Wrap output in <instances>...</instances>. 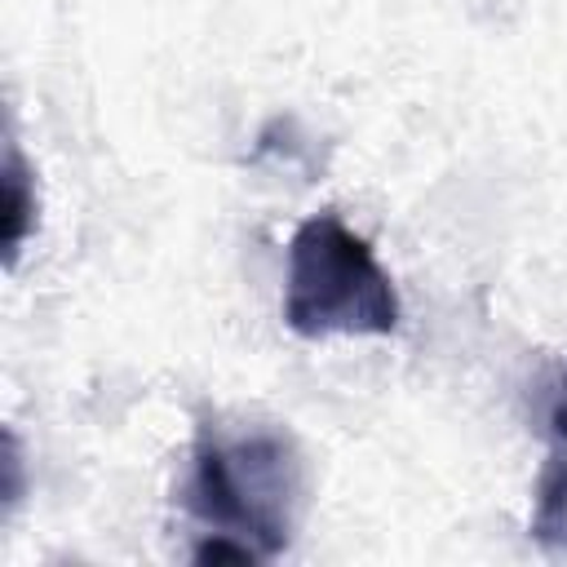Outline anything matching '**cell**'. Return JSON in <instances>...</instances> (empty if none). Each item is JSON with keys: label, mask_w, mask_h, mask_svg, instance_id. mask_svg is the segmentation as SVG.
I'll return each instance as SVG.
<instances>
[{"label": "cell", "mask_w": 567, "mask_h": 567, "mask_svg": "<svg viewBox=\"0 0 567 567\" xmlns=\"http://www.w3.org/2000/svg\"><path fill=\"white\" fill-rule=\"evenodd\" d=\"M297 501L301 461L284 434H221L217 425H199L182 483V505L204 536H230L248 545L261 563H270L292 540Z\"/></svg>", "instance_id": "obj_1"}, {"label": "cell", "mask_w": 567, "mask_h": 567, "mask_svg": "<svg viewBox=\"0 0 567 567\" xmlns=\"http://www.w3.org/2000/svg\"><path fill=\"white\" fill-rule=\"evenodd\" d=\"M403 301L372 244L332 208L297 221L288 239L284 323L306 337H394Z\"/></svg>", "instance_id": "obj_2"}, {"label": "cell", "mask_w": 567, "mask_h": 567, "mask_svg": "<svg viewBox=\"0 0 567 567\" xmlns=\"http://www.w3.org/2000/svg\"><path fill=\"white\" fill-rule=\"evenodd\" d=\"M527 532L545 549H567V439H554V447L545 456Z\"/></svg>", "instance_id": "obj_3"}, {"label": "cell", "mask_w": 567, "mask_h": 567, "mask_svg": "<svg viewBox=\"0 0 567 567\" xmlns=\"http://www.w3.org/2000/svg\"><path fill=\"white\" fill-rule=\"evenodd\" d=\"M31 230H35V186H31L22 151L9 142L4 146V261L9 266L18 261Z\"/></svg>", "instance_id": "obj_4"}, {"label": "cell", "mask_w": 567, "mask_h": 567, "mask_svg": "<svg viewBox=\"0 0 567 567\" xmlns=\"http://www.w3.org/2000/svg\"><path fill=\"white\" fill-rule=\"evenodd\" d=\"M190 558H195V563H261L248 545H239V540H230V536H204V540L190 549Z\"/></svg>", "instance_id": "obj_5"}, {"label": "cell", "mask_w": 567, "mask_h": 567, "mask_svg": "<svg viewBox=\"0 0 567 567\" xmlns=\"http://www.w3.org/2000/svg\"><path fill=\"white\" fill-rule=\"evenodd\" d=\"M554 439H567V385H563V399L554 408Z\"/></svg>", "instance_id": "obj_6"}]
</instances>
